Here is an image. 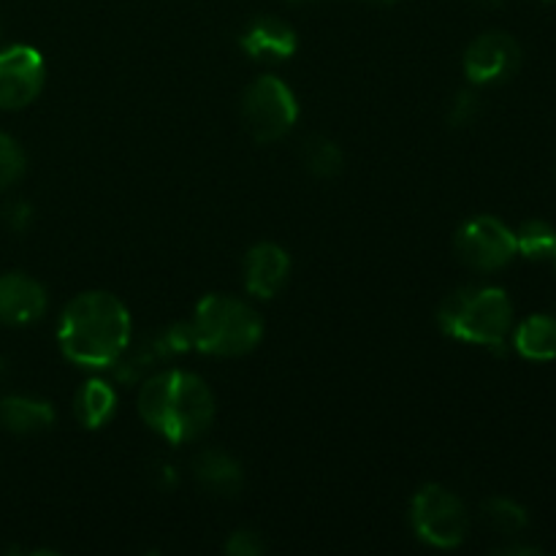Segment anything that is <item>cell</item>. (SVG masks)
<instances>
[{
    "label": "cell",
    "instance_id": "obj_1",
    "mask_svg": "<svg viewBox=\"0 0 556 556\" xmlns=\"http://www.w3.org/2000/svg\"><path fill=\"white\" fill-rule=\"evenodd\" d=\"M130 340L128 309L112 293H81L60 320V348L81 367H109L119 362Z\"/></svg>",
    "mask_w": 556,
    "mask_h": 556
},
{
    "label": "cell",
    "instance_id": "obj_2",
    "mask_svg": "<svg viewBox=\"0 0 556 556\" xmlns=\"http://www.w3.org/2000/svg\"><path fill=\"white\" fill-rule=\"evenodd\" d=\"M139 413L172 443H190L215 418V396L199 375L172 369L147 380L139 394Z\"/></svg>",
    "mask_w": 556,
    "mask_h": 556
},
{
    "label": "cell",
    "instance_id": "obj_3",
    "mask_svg": "<svg viewBox=\"0 0 556 556\" xmlns=\"http://www.w3.org/2000/svg\"><path fill=\"white\" fill-rule=\"evenodd\" d=\"M514 324L508 293L500 288H459L445 296L440 307V326L445 334L476 345L500 348Z\"/></svg>",
    "mask_w": 556,
    "mask_h": 556
},
{
    "label": "cell",
    "instance_id": "obj_4",
    "mask_svg": "<svg viewBox=\"0 0 556 556\" xmlns=\"http://www.w3.org/2000/svg\"><path fill=\"white\" fill-rule=\"evenodd\" d=\"M195 348L215 356H244L261 340L258 313L239 299L206 296L193 318Z\"/></svg>",
    "mask_w": 556,
    "mask_h": 556
},
{
    "label": "cell",
    "instance_id": "obj_5",
    "mask_svg": "<svg viewBox=\"0 0 556 556\" xmlns=\"http://www.w3.org/2000/svg\"><path fill=\"white\" fill-rule=\"evenodd\" d=\"M296 98L277 76H261L242 98V119L255 141L282 139L296 123Z\"/></svg>",
    "mask_w": 556,
    "mask_h": 556
},
{
    "label": "cell",
    "instance_id": "obj_6",
    "mask_svg": "<svg viewBox=\"0 0 556 556\" xmlns=\"http://www.w3.org/2000/svg\"><path fill=\"white\" fill-rule=\"evenodd\" d=\"M413 527L429 546L454 548L467 535V510L456 494L432 483L413 500Z\"/></svg>",
    "mask_w": 556,
    "mask_h": 556
},
{
    "label": "cell",
    "instance_id": "obj_7",
    "mask_svg": "<svg viewBox=\"0 0 556 556\" xmlns=\"http://www.w3.org/2000/svg\"><path fill=\"white\" fill-rule=\"evenodd\" d=\"M519 253L516 248V233L497 217H476L465 223L456 233V255L465 261L470 269L494 271L503 269Z\"/></svg>",
    "mask_w": 556,
    "mask_h": 556
},
{
    "label": "cell",
    "instance_id": "obj_8",
    "mask_svg": "<svg viewBox=\"0 0 556 556\" xmlns=\"http://www.w3.org/2000/svg\"><path fill=\"white\" fill-rule=\"evenodd\" d=\"M43 87V58L33 47L0 52V109H22L36 101Z\"/></svg>",
    "mask_w": 556,
    "mask_h": 556
},
{
    "label": "cell",
    "instance_id": "obj_9",
    "mask_svg": "<svg viewBox=\"0 0 556 556\" xmlns=\"http://www.w3.org/2000/svg\"><path fill=\"white\" fill-rule=\"evenodd\" d=\"M521 63V49L508 33H483L467 47L465 74L472 85H494L516 74Z\"/></svg>",
    "mask_w": 556,
    "mask_h": 556
},
{
    "label": "cell",
    "instance_id": "obj_10",
    "mask_svg": "<svg viewBox=\"0 0 556 556\" xmlns=\"http://www.w3.org/2000/svg\"><path fill=\"white\" fill-rule=\"evenodd\" d=\"M47 313V291L27 275L0 277V324L25 326Z\"/></svg>",
    "mask_w": 556,
    "mask_h": 556
},
{
    "label": "cell",
    "instance_id": "obj_11",
    "mask_svg": "<svg viewBox=\"0 0 556 556\" xmlns=\"http://www.w3.org/2000/svg\"><path fill=\"white\" fill-rule=\"evenodd\" d=\"M288 271H291V261L286 250L271 242L255 244L244 261V282H248V291L258 299L277 296V291L286 286Z\"/></svg>",
    "mask_w": 556,
    "mask_h": 556
},
{
    "label": "cell",
    "instance_id": "obj_12",
    "mask_svg": "<svg viewBox=\"0 0 556 556\" xmlns=\"http://www.w3.org/2000/svg\"><path fill=\"white\" fill-rule=\"evenodd\" d=\"M239 43L253 58L282 60L296 52V33L288 22L275 20V16H261L242 33Z\"/></svg>",
    "mask_w": 556,
    "mask_h": 556
},
{
    "label": "cell",
    "instance_id": "obj_13",
    "mask_svg": "<svg viewBox=\"0 0 556 556\" xmlns=\"http://www.w3.org/2000/svg\"><path fill=\"white\" fill-rule=\"evenodd\" d=\"M193 472L201 486L217 497H233L242 489V467L223 451H204L195 456Z\"/></svg>",
    "mask_w": 556,
    "mask_h": 556
},
{
    "label": "cell",
    "instance_id": "obj_14",
    "mask_svg": "<svg viewBox=\"0 0 556 556\" xmlns=\"http://www.w3.org/2000/svg\"><path fill=\"white\" fill-rule=\"evenodd\" d=\"M0 421L14 434H38L52 427L54 410L49 402L33 396H5L0 402Z\"/></svg>",
    "mask_w": 556,
    "mask_h": 556
},
{
    "label": "cell",
    "instance_id": "obj_15",
    "mask_svg": "<svg viewBox=\"0 0 556 556\" xmlns=\"http://www.w3.org/2000/svg\"><path fill=\"white\" fill-rule=\"evenodd\" d=\"M516 351L530 362L556 358V318L532 315L516 329Z\"/></svg>",
    "mask_w": 556,
    "mask_h": 556
},
{
    "label": "cell",
    "instance_id": "obj_16",
    "mask_svg": "<svg viewBox=\"0 0 556 556\" xmlns=\"http://www.w3.org/2000/svg\"><path fill=\"white\" fill-rule=\"evenodd\" d=\"M114 407H117V394L109 383L103 380H87L79 389L74 402L76 418L81 421V427L98 429L112 418Z\"/></svg>",
    "mask_w": 556,
    "mask_h": 556
},
{
    "label": "cell",
    "instance_id": "obj_17",
    "mask_svg": "<svg viewBox=\"0 0 556 556\" xmlns=\"http://www.w3.org/2000/svg\"><path fill=\"white\" fill-rule=\"evenodd\" d=\"M302 161L304 168L315 177H337L342 172V150L326 136H307L302 144Z\"/></svg>",
    "mask_w": 556,
    "mask_h": 556
},
{
    "label": "cell",
    "instance_id": "obj_18",
    "mask_svg": "<svg viewBox=\"0 0 556 556\" xmlns=\"http://www.w3.org/2000/svg\"><path fill=\"white\" fill-rule=\"evenodd\" d=\"M483 519L500 535H519L521 530H527L530 519H527V510L519 503L505 497H492L483 503Z\"/></svg>",
    "mask_w": 556,
    "mask_h": 556
},
{
    "label": "cell",
    "instance_id": "obj_19",
    "mask_svg": "<svg viewBox=\"0 0 556 556\" xmlns=\"http://www.w3.org/2000/svg\"><path fill=\"white\" fill-rule=\"evenodd\" d=\"M516 248H519L521 255L532 261H543L554 253L556 248V231L554 226L543 220H530L519 228L516 233Z\"/></svg>",
    "mask_w": 556,
    "mask_h": 556
},
{
    "label": "cell",
    "instance_id": "obj_20",
    "mask_svg": "<svg viewBox=\"0 0 556 556\" xmlns=\"http://www.w3.org/2000/svg\"><path fill=\"white\" fill-rule=\"evenodd\" d=\"M25 174V152L11 136L0 134V190L14 185Z\"/></svg>",
    "mask_w": 556,
    "mask_h": 556
},
{
    "label": "cell",
    "instance_id": "obj_21",
    "mask_svg": "<svg viewBox=\"0 0 556 556\" xmlns=\"http://www.w3.org/2000/svg\"><path fill=\"white\" fill-rule=\"evenodd\" d=\"M478 112H481V101H478V96L472 90H462L459 96L451 101V109H448V123L454 125V128H465V125L476 123Z\"/></svg>",
    "mask_w": 556,
    "mask_h": 556
},
{
    "label": "cell",
    "instance_id": "obj_22",
    "mask_svg": "<svg viewBox=\"0 0 556 556\" xmlns=\"http://www.w3.org/2000/svg\"><path fill=\"white\" fill-rule=\"evenodd\" d=\"M226 552L233 556H258V554H264V543H261V538L255 535V532L239 530L228 538Z\"/></svg>",
    "mask_w": 556,
    "mask_h": 556
},
{
    "label": "cell",
    "instance_id": "obj_23",
    "mask_svg": "<svg viewBox=\"0 0 556 556\" xmlns=\"http://www.w3.org/2000/svg\"><path fill=\"white\" fill-rule=\"evenodd\" d=\"M30 217L33 212L25 201H11V204L3 210V220L11 231H25V228L30 226Z\"/></svg>",
    "mask_w": 556,
    "mask_h": 556
},
{
    "label": "cell",
    "instance_id": "obj_24",
    "mask_svg": "<svg viewBox=\"0 0 556 556\" xmlns=\"http://www.w3.org/2000/svg\"><path fill=\"white\" fill-rule=\"evenodd\" d=\"M497 554H541V548H532V546H505V548H500Z\"/></svg>",
    "mask_w": 556,
    "mask_h": 556
},
{
    "label": "cell",
    "instance_id": "obj_25",
    "mask_svg": "<svg viewBox=\"0 0 556 556\" xmlns=\"http://www.w3.org/2000/svg\"><path fill=\"white\" fill-rule=\"evenodd\" d=\"M367 3H372V5H394L396 0H367Z\"/></svg>",
    "mask_w": 556,
    "mask_h": 556
},
{
    "label": "cell",
    "instance_id": "obj_26",
    "mask_svg": "<svg viewBox=\"0 0 556 556\" xmlns=\"http://www.w3.org/2000/svg\"><path fill=\"white\" fill-rule=\"evenodd\" d=\"M476 3H481V5H500V3H503V0H476Z\"/></svg>",
    "mask_w": 556,
    "mask_h": 556
},
{
    "label": "cell",
    "instance_id": "obj_27",
    "mask_svg": "<svg viewBox=\"0 0 556 556\" xmlns=\"http://www.w3.org/2000/svg\"><path fill=\"white\" fill-rule=\"evenodd\" d=\"M288 3H296V5H304V3H320V0H288Z\"/></svg>",
    "mask_w": 556,
    "mask_h": 556
},
{
    "label": "cell",
    "instance_id": "obj_28",
    "mask_svg": "<svg viewBox=\"0 0 556 556\" xmlns=\"http://www.w3.org/2000/svg\"><path fill=\"white\" fill-rule=\"evenodd\" d=\"M3 378H5V362L0 358V380H3Z\"/></svg>",
    "mask_w": 556,
    "mask_h": 556
},
{
    "label": "cell",
    "instance_id": "obj_29",
    "mask_svg": "<svg viewBox=\"0 0 556 556\" xmlns=\"http://www.w3.org/2000/svg\"><path fill=\"white\" fill-rule=\"evenodd\" d=\"M548 258H552V264H554V269H556V248H554V253L548 255Z\"/></svg>",
    "mask_w": 556,
    "mask_h": 556
},
{
    "label": "cell",
    "instance_id": "obj_30",
    "mask_svg": "<svg viewBox=\"0 0 556 556\" xmlns=\"http://www.w3.org/2000/svg\"><path fill=\"white\" fill-rule=\"evenodd\" d=\"M546 3H556V0H546Z\"/></svg>",
    "mask_w": 556,
    "mask_h": 556
}]
</instances>
